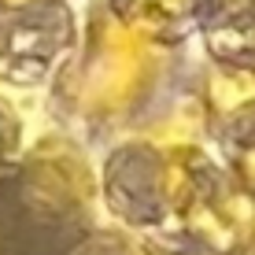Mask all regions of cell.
Returning a JSON list of instances; mask_svg holds the SVG:
<instances>
[{
	"label": "cell",
	"instance_id": "1",
	"mask_svg": "<svg viewBox=\"0 0 255 255\" xmlns=\"http://www.w3.org/2000/svg\"><path fill=\"white\" fill-rule=\"evenodd\" d=\"M148 56L140 41L119 22H108L100 30V56L89 74V104L96 108H119L126 104L144 78Z\"/></svg>",
	"mask_w": 255,
	"mask_h": 255
},
{
	"label": "cell",
	"instance_id": "2",
	"mask_svg": "<svg viewBox=\"0 0 255 255\" xmlns=\"http://www.w3.org/2000/svg\"><path fill=\"white\" fill-rule=\"evenodd\" d=\"M207 45L226 59H255V0H215Z\"/></svg>",
	"mask_w": 255,
	"mask_h": 255
},
{
	"label": "cell",
	"instance_id": "3",
	"mask_svg": "<svg viewBox=\"0 0 255 255\" xmlns=\"http://www.w3.org/2000/svg\"><path fill=\"white\" fill-rule=\"evenodd\" d=\"M59 41H67V11H45L41 19H15L0 30V48L11 59H48L59 48Z\"/></svg>",
	"mask_w": 255,
	"mask_h": 255
},
{
	"label": "cell",
	"instance_id": "4",
	"mask_svg": "<svg viewBox=\"0 0 255 255\" xmlns=\"http://www.w3.org/2000/svg\"><path fill=\"white\" fill-rule=\"evenodd\" d=\"M200 0H115V11L133 30L152 37H174L192 22Z\"/></svg>",
	"mask_w": 255,
	"mask_h": 255
},
{
	"label": "cell",
	"instance_id": "5",
	"mask_svg": "<svg viewBox=\"0 0 255 255\" xmlns=\"http://www.w3.org/2000/svg\"><path fill=\"white\" fill-rule=\"evenodd\" d=\"M211 100H215L218 111H237V108H244L248 100H255V78H252V74H241V70L211 78Z\"/></svg>",
	"mask_w": 255,
	"mask_h": 255
},
{
	"label": "cell",
	"instance_id": "6",
	"mask_svg": "<svg viewBox=\"0 0 255 255\" xmlns=\"http://www.w3.org/2000/svg\"><path fill=\"white\" fill-rule=\"evenodd\" d=\"M241 166H244V174H248V178L255 181V148H248V152H244V159H241Z\"/></svg>",
	"mask_w": 255,
	"mask_h": 255
},
{
	"label": "cell",
	"instance_id": "7",
	"mask_svg": "<svg viewBox=\"0 0 255 255\" xmlns=\"http://www.w3.org/2000/svg\"><path fill=\"white\" fill-rule=\"evenodd\" d=\"M11 4H19V0H11Z\"/></svg>",
	"mask_w": 255,
	"mask_h": 255
}]
</instances>
